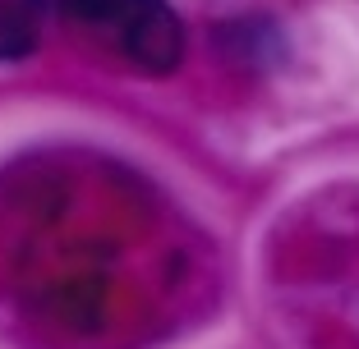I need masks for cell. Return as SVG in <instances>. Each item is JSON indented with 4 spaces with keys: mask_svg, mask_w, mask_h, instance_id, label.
<instances>
[{
    "mask_svg": "<svg viewBox=\"0 0 359 349\" xmlns=\"http://www.w3.org/2000/svg\"><path fill=\"white\" fill-rule=\"evenodd\" d=\"M55 14L102 37L138 74H175L184 60V23L166 0H55Z\"/></svg>",
    "mask_w": 359,
    "mask_h": 349,
    "instance_id": "6da1fadb",
    "label": "cell"
},
{
    "mask_svg": "<svg viewBox=\"0 0 359 349\" xmlns=\"http://www.w3.org/2000/svg\"><path fill=\"white\" fill-rule=\"evenodd\" d=\"M55 0H0V64L28 60L42 42V23Z\"/></svg>",
    "mask_w": 359,
    "mask_h": 349,
    "instance_id": "7a4b0ae2",
    "label": "cell"
}]
</instances>
